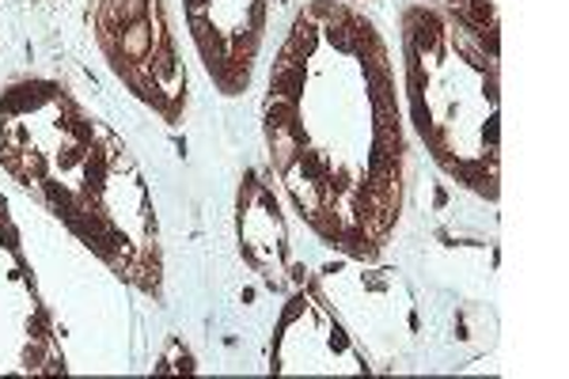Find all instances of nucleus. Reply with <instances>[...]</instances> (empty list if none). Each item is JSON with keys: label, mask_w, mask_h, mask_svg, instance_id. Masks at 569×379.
Segmentation results:
<instances>
[{"label": "nucleus", "mask_w": 569, "mask_h": 379, "mask_svg": "<svg viewBox=\"0 0 569 379\" xmlns=\"http://www.w3.org/2000/svg\"><path fill=\"white\" fill-rule=\"evenodd\" d=\"M262 141L281 198L342 258L376 262L407 212L410 141L380 23L305 0L266 72Z\"/></svg>", "instance_id": "obj_1"}, {"label": "nucleus", "mask_w": 569, "mask_h": 379, "mask_svg": "<svg viewBox=\"0 0 569 379\" xmlns=\"http://www.w3.org/2000/svg\"><path fill=\"white\" fill-rule=\"evenodd\" d=\"M0 171L133 292L163 303V236L133 148L58 77L0 88Z\"/></svg>", "instance_id": "obj_2"}, {"label": "nucleus", "mask_w": 569, "mask_h": 379, "mask_svg": "<svg viewBox=\"0 0 569 379\" xmlns=\"http://www.w3.org/2000/svg\"><path fill=\"white\" fill-rule=\"evenodd\" d=\"M407 114L433 168L498 206L501 198V64L445 8L415 0L399 12Z\"/></svg>", "instance_id": "obj_3"}, {"label": "nucleus", "mask_w": 569, "mask_h": 379, "mask_svg": "<svg viewBox=\"0 0 569 379\" xmlns=\"http://www.w3.org/2000/svg\"><path fill=\"white\" fill-rule=\"evenodd\" d=\"M88 27L110 77L156 118L182 126L190 110V69L171 0H91Z\"/></svg>", "instance_id": "obj_4"}, {"label": "nucleus", "mask_w": 569, "mask_h": 379, "mask_svg": "<svg viewBox=\"0 0 569 379\" xmlns=\"http://www.w3.org/2000/svg\"><path fill=\"white\" fill-rule=\"evenodd\" d=\"M319 292L330 311L353 338L376 372H407L415 365L426 327L410 281L395 266L361 262L346 258L342 266H330L316 277Z\"/></svg>", "instance_id": "obj_5"}, {"label": "nucleus", "mask_w": 569, "mask_h": 379, "mask_svg": "<svg viewBox=\"0 0 569 379\" xmlns=\"http://www.w3.org/2000/svg\"><path fill=\"white\" fill-rule=\"evenodd\" d=\"M66 372L69 360L58 338V322L34 281L20 225L0 193V379H42Z\"/></svg>", "instance_id": "obj_6"}, {"label": "nucleus", "mask_w": 569, "mask_h": 379, "mask_svg": "<svg viewBox=\"0 0 569 379\" xmlns=\"http://www.w3.org/2000/svg\"><path fill=\"white\" fill-rule=\"evenodd\" d=\"M266 368L270 376H372L369 360L308 273L284 292Z\"/></svg>", "instance_id": "obj_7"}, {"label": "nucleus", "mask_w": 569, "mask_h": 379, "mask_svg": "<svg viewBox=\"0 0 569 379\" xmlns=\"http://www.w3.org/2000/svg\"><path fill=\"white\" fill-rule=\"evenodd\" d=\"M190 42L224 99L251 91L270 31V0H182Z\"/></svg>", "instance_id": "obj_8"}, {"label": "nucleus", "mask_w": 569, "mask_h": 379, "mask_svg": "<svg viewBox=\"0 0 569 379\" xmlns=\"http://www.w3.org/2000/svg\"><path fill=\"white\" fill-rule=\"evenodd\" d=\"M236 243H240L243 266L266 289L289 292L300 281L281 190L273 187V174L266 168H247L236 190Z\"/></svg>", "instance_id": "obj_9"}, {"label": "nucleus", "mask_w": 569, "mask_h": 379, "mask_svg": "<svg viewBox=\"0 0 569 379\" xmlns=\"http://www.w3.org/2000/svg\"><path fill=\"white\" fill-rule=\"evenodd\" d=\"M490 53H501V0H433Z\"/></svg>", "instance_id": "obj_10"}, {"label": "nucleus", "mask_w": 569, "mask_h": 379, "mask_svg": "<svg viewBox=\"0 0 569 379\" xmlns=\"http://www.w3.org/2000/svg\"><path fill=\"white\" fill-rule=\"evenodd\" d=\"M152 372L156 376H171V372L194 376L198 372V360H194V353H190L187 341H182V338H168V346H163V353H160V360H156Z\"/></svg>", "instance_id": "obj_11"}, {"label": "nucleus", "mask_w": 569, "mask_h": 379, "mask_svg": "<svg viewBox=\"0 0 569 379\" xmlns=\"http://www.w3.org/2000/svg\"><path fill=\"white\" fill-rule=\"evenodd\" d=\"M342 4H357V8H365V4H372V0H342Z\"/></svg>", "instance_id": "obj_12"}]
</instances>
